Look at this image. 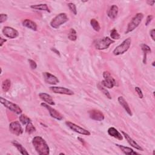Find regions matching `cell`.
<instances>
[{
  "label": "cell",
  "mask_w": 155,
  "mask_h": 155,
  "mask_svg": "<svg viewBox=\"0 0 155 155\" xmlns=\"http://www.w3.org/2000/svg\"><path fill=\"white\" fill-rule=\"evenodd\" d=\"M118 102L120 104V105L125 109V110L126 111V112L131 116H132L133 113L131 112V110L129 107L128 104L127 103V102L125 101V99L124 98L123 96H119L118 97Z\"/></svg>",
  "instance_id": "obj_16"
},
{
  "label": "cell",
  "mask_w": 155,
  "mask_h": 155,
  "mask_svg": "<svg viewBox=\"0 0 155 155\" xmlns=\"http://www.w3.org/2000/svg\"><path fill=\"white\" fill-rule=\"evenodd\" d=\"M90 24L93 28L96 31H99L101 30V26L99 25V22L95 19H91L90 21Z\"/></svg>",
  "instance_id": "obj_25"
},
{
  "label": "cell",
  "mask_w": 155,
  "mask_h": 155,
  "mask_svg": "<svg viewBox=\"0 0 155 155\" xmlns=\"http://www.w3.org/2000/svg\"><path fill=\"white\" fill-rule=\"evenodd\" d=\"M121 132H122V133L123 134V136L125 137V139L127 140V142H128V143H129L131 146H132L133 147H134V148H136V149H137V150H138L143 151V148H142L138 143H137L136 142V141H134L127 133H125L124 131H122Z\"/></svg>",
  "instance_id": "obj_15"
},
{
  "label": "cell",
  "mask_w": 155,
  "mask_h": 155,
  "mask_svg": "<svg viewBox=\"0 0 155 155\" xmlns=\"http://www.w3.org/2000/svg\"><path fill=\"white\" fill-rule=\"evenodd\" d=\"M153 19V16L152 15H148L147 18V19H146V22H145V25H148L150 22L151 21V20Z\"/></svg>",
  "instance_id": "obj_36"
},
{
  "label": "cell",
  "mask_w": 155,
  "mask_h": 155,
  "mask_svg": "<svg viewBox=\"0 0 155 155\" xmlns=\"http://www.w3.org/2000/svg\"><path fill=\"white\" fill-rule=\"evenodd\" d=\"M153 67L154 66V61H153Z\"/></svg>",
  "instance_id": "obj_41"
},
{
  "label": "cell",
  "mask_w": 155,
  "mask_h": 155,
  "mask_svg": "<svg viewBox=\"0 0 155 155\" xmlns=\"http://www.w3.org/2000/svg\"><path fill=\"white\" fill-rule=\"evenodd\" d=\"M143 18V15L142 13H137L130 21V22L128 23L127 30L125 31V33L127 34L132 31H133L134 29H136L140 24L142 19Z\"/></svg>",
  "instance_id": "obj_2"
},
{
  "label": "cell",
  "mask_w": 155,
  "mask_h": 155,
  "mask_svg": "<svg viewBox=\"0 0 155 155\" xmlns=\"http://www.w3.org/2000/svg\"><path fill=\"white\" fill-rule=\"evenodd\" d=\"M31 8L35 9V10H44L46 11L47 12H50L47 5L46 4H36V5H31Z\"/></svg>",
  "instance_id": "obj_24"
},
{
  "label": "cell",
  "mask_w": 155,
  "mask_h": 155,
  "mask_svg": "<svg viewBox=\"0 0 155 155\" xmlns=\"http://www.w3.org/2000/svg\"><path fill=\"white\" fill-rule=\"evenodd\" d=\"M118 11H119V8L116 5H111L108 11V13H107L108 16L111 19H115L117 15Z\"/></svg>",
  "instance_id": "obj_19"
},
{
  "label": "cell",
  "mask_w": 155,
  "mask_h": 155,
  "mask_svg": "<svg viewBox=\"0 0 155 155\" xmlns=\"http://www.w3.org/2000/svg\"><path fill=\"white\" fill-rule=\"evenodd\" d=\"M51 50H52V51H53V52H54V53H56L57 54L60 55V54H59V51L58 50H57L56 48H51Z\"/></svg>",
  "instance_id": "obj_40"
},
{
  "label": "cell",
  "mask_w": 155,
  "mask_h": 155,
  "mask_svg": "<svg viewBox=\"0 0 155 155\" xmlns=\"http://www.w3.org/2000/svg\"><path fill=\"white\" fill-rule=\"evenodd\" d=\"M0 41H1V42H0V46L1 47H2V45L7 41V39H4V38H2V37H1L0 38Z\"/></svg>",
  "instance_id": "obj_38"
},
{
  "label": "cell",
  "mask_w": 155,
  "mask_h": 155,
  "mask_svg": "<svg viewBox=\"0 0 155 155\" xmlns=\"http://www.w3.org/2000/svg\"><path fill=\"white\" fill-rule=\"evenodd\" d=\"M50 90L54 93L66 94V95H73L74 92L67 88L62 87H50Z\"/></svg>",
  "instance_id": "obj_12"
},
{
  "label": "cell",
  "mask_w": 155,
  "mask_h": 155,
  "mask_svg": "<svg viewBox=\"0 0 155 155\" xmlns=\"http://www.w3.org/2000/svg\"><path fill=\"white\" fill-rule=\"evenodd\" d=\"M13 145L18 149V150L22 154H27L28 155L29 153L27 152V151L26 150V149L21 144L19 143L18 142H17L16 140H13L12 142Z\"/></svg>",
  "instance_id": "obj_22"
},
{
  "label": "cell",
  "mask_w": 155,
  "mask_h": 155,
  "mask_svg": "<svg viewBox=\"0 0 155 155\" xmlns=\"http://www.w3.org/2000/svg\"><path fill=\"white\" fill-rule=\"evenodd\" d=\"M41 105L48 110V112L52 117H53L58 120H61L63 119V116H62V114L59 112H58L57 110H56L54 108L49 106L48 104L42 102L41 104Z\"/></svg>",
  "instance_id": "obj_10"
},
{
  "label": "cell",
  "mask_w": 155,
  "mask_h": 155,
  "mask_svg": "<svg viewBox=\"0 0 155 155\" xmlns=\"http://www.w3.org/2000/svg\"><path fill=\"white\" fill-rule=\"evenodd\" d=\"M32 144L40 155H47L50 153V148L45 140L40 136H35L32 140Z\"/></svg>",
  "instance_id": "obj_1"
},
{
  "label": "cell",
  "mask_w": 155,
  "mask_h": 155,
  "mask_svg": "<svg viewBox=\"0 0 155 155\" xmlns=\"http://www.w3.org/2000/svg\"><path fill=\"white\" fill-rule=\"evenodd\" d=\"M11 86V82L9 79H5L4 80L2 83V89L4 91L7 92L8 91Z\"/></svg>",
  "instance_id": "obj_26"
},
{
  "label": "cell",
  "mask_w": 155,
  "mask_h": 155,
  "mask_svg": "<svg viewBox=\"0 0 155 155\" xmlns=\"http://www.w3.org/2000/svg\"><path fill=\"white\" fill-rule=\"evenodd\" d=\"M67 5H68V7L69 9L70 10V11L74 15H76L77 14V10H76V7L75 4L72 3V2H70Z\"/></svg>",
  "instance_id": "obj_32"
},
{
  "label": "cell",
  "mask_w": 155,
  "mask_h": 155,
  "mask_svg": "<svg viewBox=\"0 0 155 155\" xmlns=\"http://www.w3.org/2000/svg\"><path fill=\"white\" fill-rule=\"evenodd\" d=\"M135 90H136V91L137 92V94H138L139 98L142 99V98L143 97V93H142V91L141 89H140L139 87H135Z\"/></svg>",
  "instance_id": "obj_34"
},
{
  "label": "cell",
  "mask_w": 155,
  "mask_h": 155,
  "mask_svg": "<svg viewBox=\"0 0 155 155\" xmlns=\"http://www.w3.org/2000/svg\"><path fill=\"white\" fill-rule=\"evenodd\" d=\"M150 36L151 37L152 39H153V41H154V40H155V37H154V35H155V30H154V28H153V29L150 31Z\"/></svg>",
  "instance_id": "obj_37"
},
{
  "label": "cell",
  "mask_w": 155,
  "mask_h": 155,
  "mask_svg": "<svg viewBox=\"0 0 155 155\" xmlns=\"http://www.w3.org/2000/svg\"><path fill=\"white\" fill-rule=\"evenodd\" d=\"M117 147H118L121 151L125 154H128V155H133V154H139V153H136V151H134L133 149H131L130 147H125L122 145H119V144H116V145Z\"/></svg>",
  "instance_id": "obj_21"
},
{
  "label": "cell",
  "mask_w": 155,
  "mask_h": 155,
  "mask_svg": "<svg viewBox=\"0 0 155 155\" xmlns=\"http://www.w3.org/2000/svg\"><path fill=\"white\" fill-rule=\"evenodd\" d=\"M9 130L12 133L16 136H19L23 133V129L19 121L15 120L9 125Z\"/></svg>",
  "instance_id": "obj_9"
},
{
  "label": "cell",
  "mask_w": 155,
  "mask_h": 155,
  "mask_svg": "<svg viewBox=\"0 0 155 155\" xmlns=\"http://www.w3.org/2000/svg\"><path fill=\"white\" fill-rule=\"evenodd\" d=\"M0 100H1V103L4 105L7 108H8V110H10L11 111L17 114H19L22 113V110L21 108L16 104L13 103L4 98H3L2 97H0Z\"/></svg>",
  "instance_id": "obj_6"
},
{
  "label": "cell",
  "mask_w": 155,
  "mask_h": 155,
  "mask_svg": "<svg viewBox=\"0 0 155 155\" xmlns=\"http://www.w3.org/2000/svg\"><path fill=\"white\" fill-rule=\"evenodd\" d=\"M7 19V15L6 14L1 13L0 15V23H2L5 21Z\"/></svg>",
  "instance_id": "obj_35"
},
{
  "label": "cell",
  "mask_w": 155,
  "mask_h": 155,
  "mask_svg": "<svg viewBox=\"0 0 155 155\" xmlns=\"http://www.w3.org/2000/svg\"><path fill=\"white\" fill-rule=\"evenodd\" d=\"M110 36L112 39H119L120 38V35L118 33L117 31L116 30V29L113 28L111 31H110Z\"/></svg>",
  "instance_id": "obj_31"
},
{
  "label": "cell",
  "mask_w": 155,
  "mask_h": 155,
  "mask_svg": "<svg viewBox=\"0 0 155 155\" xmlns=\"http://www.w3.org/2000/svg\"><path fill=\"white\" fill-rule=\"evenodd\" d=\"M68 21V18L66 13H61L56 15L50 22V25L53 28H58L61 25Z\"/></svg>",
  "instance_id": "obj_3"
},
{
  "label": "cell",
  "mask_w": 155,
  "mask_h": 155,
  "mask_svg": "<svg viewBox=\"0 0 155 155\" xmlns=\"http://www.w3.org/2000/svg\"><path fill=\"white\" fill-rule=\"evenodd\" d=\"M108 134L110 136H112V137H114V138H116L118 140H122L123 139V136L121 134V133L120 132H119L114 127H110L108 129Z\"/></svg>",
  "instance_id": "obj_18"
},
{
  "label": "cell",
  "mask_w": 155,
  "mask_h": 155,
  "mask_svg": "<svg viewBox=\"0 0 155 155\" xmlns=\"http://www.w3.org/2000/svg\"><path fill=\"white\" fill-rule=\"evenodd\" d=\"M97 88H99V90L101 91H102L108 99H111V95H110V93L108 92V91L106 88H105L102 85L98 84L97 85Z\"/></svg>",
  "instance_id": "obj_30"
},
{
  "label": "cell",
  "mask_w": 155,
  "mask_h": 155,
  "mask_svg": "<svg viewBox=\"0 0 155 155\" xmlns=\"http://www.w3.org/2000/svg\"><path fill=\"white\" fill-rule=\"evenodd\" d=\"M42 74L45 82L48 84L56 85L59 82V79L54 75L48 72H44Z\"/></svg>",
  "instance_id": "obj_13"
},
{
  "label": "cell",
  "mask_w": 155,
  "mask_h": 155,
  "mask_svg": "<svg viewBox=\"0 0 155 155\" xmlns=\"http://www.w3.org/2000/svg\"><path fill=\"white\" fill-rule=\"evenodd\" d=\"M103 77L104 79L101 82V85L102 86L108 88H112L114 86L116 85V81L108 71H104Z\"/></svg>",
  "instance_id": "obj_5"
},
{
  "label": "cell",
  "mask_w": 155,
  "mask_h": 155,
  "mask_svg": "<svg viewBox=\"0 0 155 155\" xmlns=\"http://www.w3.org/2000/svg\"><path fill=\"white\" fill-rule=\"evenodd\" d=\"M19 120L22 125H27L29 122H31V119L25 114H21L19 117Z\"/></svg>",
  "instance_id": "obj_28"
},
{
  "label": "cell",
  "mask_w": 155,
  "mask_h": 155,
  "mask_svg": "<svg viewBox=\"0 0 155 155\" xmlns=\"http://www.w3.org/2000/svg\"><path fill=\"white\" fill-rule=\"evenodd\" d=\"M131 38H127L120 45L117 46L114 49V50L113 51V53L116 56L124 54L129 49L131 45Z\"/></svg>",
  "instance_id": "obj_4"
},
{
  "label": "cell",
  "mask_w": 155,
  "mask_h": 155,
  "mask_svg": "<svg viewBox=\"0 0 155 155\" xmlns=\"http://www.w3.org/2000/svg\"><path fill=\"white\" fill-rule=\"evenodd\" d=\"M142 51L143 52V64H146L147 62V54L148 53H151V48H150L149 46H148L147 45L145 44H142L140 45Z\"/></svg>",
  "instance_id": "obj_23"
},
{
  "label": "cell",
  "mask_w": 155,
  "mask_h": 155,
  "mask_svg": "<svg viewBox=\"0 0 155 155\" xmlns=\"http://www.w3.org/2000/svg\"><path fill=\"white\" fill-rule=\"evenodd\" d=\"M2 31L4 36L10 39H15L17 38L19 35L18 31L16 29L11 27H4Z\"/></svg>",
  "instance_id": "obj_11"
},
{
  "label": "cell",
  "mask_w": 155,
  "mask_h": 155,
  "mask_svg": "<svg viewBox=\"0 0 155 155\" xmlns=\"http://www.w3.org/2000/svg\"><path fill=\"white\" fill-rule=\"evenodd\" d=\"M28 62H29V64H30V66L31 67V69H35L37 67V64L36 63L35 61H34L33 60H31V59H28Z\"/></svg>",
  "instance_id": "obj_33"
},
{
  "label": "cell",
  "mask_w": 155,
  "mask_h": 155,
  "mask_svg": "<svg viewBox=\"0 0 155 155\" xmlns=\"http://www.w3.org/2000/svg\"><path fill=\"white\" fill-rule=\"evenodd\" d=\"M65 124L71 130H72L73 131H75L78 133H79V134H83V135H85V136H90V133L89 131L81 127L80 126H79V125L71 122L67 121L65 122Z\"/></svg>",
  "instance_id": "obj_8"
},
{
  "label": "cell",
  "mask_w": 155,
  "mask_h": 155,
  "mask_svg": "<svg viewBox=\"0 0 155 155\" xmlns=\"http://www.w3.org/2000/svg\"><path fill=\"white\" fill-rule=\"evenodd\" d=\"M89 116L91 119L97 121H102L104 119V114L98 110H91L88 112Z\"/></svg>",
  "instance_id": "obj_14"
},
{
  "label": "cell",
  "mask_w": 155,
  "mask_h": 155,
  "mask_svg": "<svg viewBox=\"0 0 155 155\" xmlns=\"http://www.w3.org/2000/svg\"><path fill=\"white\" fill-rule=\"evenodd\" d=\"M22 25L33 30V31H36L37 30V25H36V24L35 22L31 21L30 19H26L24 21H23Z\"/></svg>",
  "instance_id": "obj_20"
},
{
  "label": "cell",
  "mask_w": 155,
  "mask_h": 155,
  "mask_svg": "<svg viewBox=\"0 0 155 155\" xmlns=\"http://www.w3.org/2000/svg\"><path fill=\"white\" fill-rule=\"evenodd\" d=\"M39 96L40 97V98L43 100L45 103H47L48 105H54L55 104L52 99V97L45 93H41L39 94Z\"/></svg>",
  "instance_id": "obj_17"
},
{
  "label": "cell",
  "mask_w": 155,
  "mask_h": 155,
  "mask_svg": "<svg viewBox=\"0 0 155 155\" xmlns=\"http://www.w3.org/2000/svg\"><path fill=\"white\" fill-rule=\"evenodd\" d=\"M36 131V128L34 127L33 124L31 122H29L27 124V126L25 127V132L28 134H31L34 133Z\"/></svg>",
  "instance_id": "obj_29"
},
{
  "label": "cell",
  "mask_w": 155,
  "mask_h": 155,
  "mask_svg": "<svg viewBox=\"0 0 155 155\" xmlns=\"http://www.w3.org/2000/svg\"><path fill=\"white\" fill-rule=\"evenodd\" d=\"M114 42V41L110 39L109 37H104L102 39H98L95 43V47L96 49L102 50L108 48L111 44Z\"/></svg>",
  "instance_id": "obj_7"
},
{
  "label": "cell",
  "mask_w": 155,
  "mask_h": 155,
  "mask_svg": "<svg viewBox=\"0 0 155 155\" xmlns=\"http://www.w3.org/2000/svg\"><path fill=\"white\" fill-rule=\"evenodd\" d=\"M68 38L70 41H74L76 40L77 33H76V30L74 28H71L70 29V31H69V33L68 35Z\"/></svg>",
  "instance_id": "obj_27"
},
{
  "label": "cell",
  "mask_w": 155,
  "mask_h": 155,
  "mask_svg": "<svg viewBox=\"0 0 155 155\" xmlns=\"http://www.w3.org/2000/svg\"><path fill=\"white\" fill-rule=\"evenodd\" d=\"M154 1H150V0H148L147 1V3L148 4V5H153L154 4Z\"/></svg>",
  "instance_id": "obj_39"
}]
</instances>
